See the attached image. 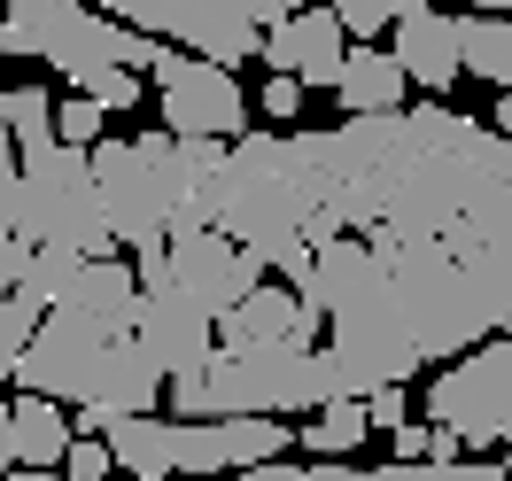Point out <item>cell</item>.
Listing matches in <instances>:
<instances>
[{
  "label": "cell",
  "mask_w": 512,
  "mask_h": 481,
  "mask_svg": "<svg viewBox=\"0 0 512 481\" xmlns=\"http://www.w3.org/2000/svg\"><path fill=\"white\" fill-rule=\"evenodd\" d=\"M55 474H63V481H109V474H117V458H109L101 435H70V450H63Z\"/></svg>",
  "instance_id": "4316f807"
},
{
  "label": "cell",
  "mask_w": 512,
  "mask_h": 481,
  "mask_svg": "<svg viewBox=\"0 0 512 481\" xmlns=\"http://www.w3.org/2000/svg\"><path fill=\"white\" fill-rule=\"evenodd\" d=\"M140 288H171L187 295L194 311H233L241 295L264 280V264H256V249H241L233 233H218V225H171L163 233V249H140Z\"/></svg>",
  "instance_id": "52a82bcc"
},
{
  "label": "cell",
  "mask_w": 512,
  "mask_h": 481,
  "mask_svg": "<svg viewBox=\"0 0 512 481\" xmlns=\"http://www.w3.org/2000/svg\"><path fill=\"white\" fill-rule=\"evenodd\" d=\"M396 16H404V0H334V24L350 39H381Z\"/></svg>",
  "instance_id": "d4e9b609"
},
{
  "label": "cell",
  "mask_w": 512,
  "mask_h": 481,
  "mask_svg": "<svg viewBox=\"0 0 512 481\" xmlns=\"http://www.w3.org/2000/svg\"><path fill=\"white\" fill-rule=\"evenodd\" d=\"M94 8L132 24V32L163 39V47H187V55H210V63H241V55H256V39L280 16H295L303 0H94Z\"/></svg>",
  "instance_id": "8992f818"
},
{
  "label": "cell",
  "mask_w": 512,
  "mask_h": 481,
  "mask_svg": "<svg viewBox=\"0 0 512 481\" xmlns=\"http://www.w3.org/2000/svg\"><path fill=\"white\" fill-rule=\"evenodd\" d=\"M357 404H365V427H404V419H412V396H404V381L373 388V396H357Z\"/></svg>",
  "instance_id": "f1b7e54d"
},
{
  "label": "cell",
  "mask_w": 512,
  "mask_h": 481,
  "mask_svg": "<svg viewBox=\"0 0 512 481\" xmlns=\"http://www.w3.org/2000/svg\"><path fill=\"white\" fill-rule=\"evenodd\" d=\"M101 101H86V94H70V101H55V140H70V148H94L101 140Z\"/></svg>",
  "instance_id": "484cf974"
},
{
  "label": "cell",
  "mask_w": 512,
  "mask_h": 481,
  "mask_svg": "<svg viewBox=\"0 0 512 481\" xmlns=\"http://www.w3.org/2000/svg\"><path fill=\"white\" fill-rule=\"evenodd\" d=\"M0 125L16 140V156L47 148V140H55V94H47V86H8V94H0Z\"/></svg>",
  "instance_id": "7402d4cb"
},
{
  "label": "cell",
  "mask_w": 512,
  "mask_h": 481,
  "mask_svg": "<svg viewBox=\"0 0 512 481\" xmlns=\"http://www.w3.org/2000/svg\"><path fill=\"white\" fill-rule=\"evenodd\" d=\"M70 94H86V101H101V109H140V70H117V63H86V70H70L63 78Z\"/></svg>",
  "instance_id": "603a6c76"
},
{
  "label": "cell",
  "mask_w": 512,
  "mask_h": 481,
  "mask_svg": "<svg viewBox=\"0 0 512 481\" xmlns=\"http://www.w3.org/2000/svg\"><path fill=\"white\" fill-rule=\"evenodd\" d=\"M427 443H435V427H419V419L388 427V458H404V466H419V458H427Z\"/></svg>",
  "instance_id": "f546056e"
},
{
  "label": "cell",
  "mask_w": 512,
  "mask_h": 481,
  "mask_svg": "<svg viewBox=\"0 0 512 481\" xmlns=\"http://www.w3.org/2000/svg\"><path fill=\"white\" fill-rule=\"evenodd\" d=\"M218 481H505V466L489 458H450V466H404V458H381V466H350V458H311V466H241V474H218Z\"/></svg>",
  "instance_id": "5bb4252c"
},
{
  "label": "cell",
  "mask_w": 512,
  "mask_h": 481,
  "mask_svg": "<svg viewBox=\"0 0 512 481\" xmlns=\"http://www.w3.org/2000/svg\"><path fill=\"white\" fill-rule=\"evenodd\" d=\"M16 388L32 396H55V404H78V435H101V419L117 412H156L163 404V365L132 334H109V326L78 319V311H39L32 342L16 357Z\"/></svg>",
  "instance_id": "7a4b0ae2"
},
{
  "label": "cell",
  "mask_w": 512,
  "mask_h": 481,
  "mask_svg": "<svg viewBox=\"0 0 512 481\" xmlns=\"http://www.w3.org/2000/svg\"><path fill=\"white\" fill-rule=\"evenodd\" d=\"M404 94H412V78H404V63L388 55L381 39H365V47H350V55H342L334 101H342L350 117H381V109H404Z\"/></svg>",
  "instance_id": "e0dca14e"
},
{
  "label": "cell",
  "mask_w": 512,
  "mask_h": 481,
  "mask_svg": "<svg viewBox=\"0 0 512 481\" xmlns=\"http://www.w3.org/2000/svg\"><path fill=\"white\" fill-rule=\"evenodd\" d=\"M94 202L109 218L117 249H163V233L187 218L194 171L210 156V140H171V132H132V140H94Z\"/></svg>",
  "instance_id": "277c9868"
},
{
  "label": "cell",
  "mask_w": 512,
  "mask_h": 481,
  "mask_svg": "<svg viewBox=\"0 0 512 481\" xmlns=\"http://www.w3.org/2000/svg\"><path fill=\"white\" fill-rule=\"evenodd\" d=\"M156 78V117L171 140H241L249 132V94L233 86V70L187 47H163Z\"/></svg>",
  "instance_id": "9c48e42d"
},
{
  "label": "cell",
  "mask_w": 512,
  "mask_h": 481,
  "mask_svg": "<svg viewBox=\"0 0 512 481\" xmlns=\"http://www.w3.org/2000/svg\"><path fill=\"white\" fill-rule=\"evenodd\" d=\"M8 225L24 241H47V249H78V257H109V218L94 202V156L70 148V140H47L32 156H16V202H8Z\"/></svg>",
  "instance_id": "5b68a950"
},
{
  "label": "cell",
  "mask_w": 512,
  "mask_h": 481,
  "mask_svg": "<svg viewBox=\"0 0 512 481\" xmlns=\"http://www.w3.org/2000/svg\"><path fill=\"white\" fill-rule=\"evenodd\" d=\"M8 427H16V466H32V474H55L63 466V450H70V419L55 396H16L8 404Z\"/></svg>",
  "instance_id": "d6986e66"
},
{
  "label": "cell",
  "mask_w": 512,
  "mask_h": 481,
  "mask_svg": "<svg viewBox=\"0 0 512 481\" xmlns=\"http://www.w3.org/2000/svg\"><path fill=\"white\" fill-rule=\"evenodd\" d=\"M295 450V427L280 419H256V412H233V419H179L171 435V474L187 481H218V474H241V466H272Z\"/></svg>",
  "instance_id": "30bf717a"
},
{
  "label": "cell",
  "mask_w": 512,
  "mask_h": 481,
  "mask_svg": "<svg viewBox=\"0 0 512 481\" xmlns=\"http://www.w3.org/2000/svg\"><path fill=\"white\" fill-rule=\"evenodd\" d=\"M256 109H264L272 125H288L295 109H303V78H288V70H272V78H264V94H256Z\"/></svg>",
  "instance_id": "83f0119b"
},
{
  "label": "cell",
  "mask_w": 512,
  "mask_h": 481,
  "mask_svg": "<svg viewBox=\"0 0 512 481\" xmlns=\"http://www.w3.org/2000/svg\"><path fill=\"white\" fill-rule=\"evenodd\" d=\"M0 481H63V474H32V466H16V474H0Z\"/></svg>",
  "instance_id": "836d02e7"
},
{
  "label": "cell",
  "mask_w": 512,
  "mask_h": 481,
  "mask_svg": "<svg viewBox=\"0 0 512 481\" xmlns=\"http://www.w3.org/2000/svg\"><path fill=\"white\" fill-rule=\"evenodd\" d=\"M256 55L272 70H288V78H303V94H311V86H334V78H342L350 32L334 24V8H295V16H280L272 32L256 39Z\"/></svg>",
  "instance_id": "7c38bea8"
},
{
  "label": "cell",
  "mask_w": 512,
  "mask_h": 481,
  "mask_svg": "<svg viewBox=\"0 0 512 481\" xmlns=\"http://www.w3.org/2000/svg\"><path fill=\"white\" fill-rule=\"evenodd\" d=\"M458 70H474L497 94H512V16H489V8L458 16Z\"/></svg>",
  "instance_id": "ffe728a7"
},
{
  "label": "cell",
  "mask_w": 512,
  "mask_h": 481,
  "mask_svg": "<svg viewBox=\"0 0 512 481\" xmlns=\"http://www.w3.org/2000/svg\"><path fill=\"white\" fill-rule=\"evenodd\" d=\"M0 474H16V427H8V404H0Z\"/></svg>",
  "instance_id": "1f68e13d"
},
{
  "label": "cell",
  "mask_w": 512,
  "mask_h": 481,
  "mask_svg": "<svg viewBox=\"0 0 512 481\" xmlns=\"http://www.w3.org/2000/svg\"><path fill=\"white\" fill-rule=\"evenodd\" d=\"M171 435H179V419H156V412L101 419V443L117 458V474H132V481H171Z\"/></svg>",
  "instance_id": "ac0fdd59"
},
{
  "label": "cell",
  "mask_w": 512,
  "mask_h": 481,
  "mask_svg": "<svg viewBox=\"0 0 512 481\" xmlns=\"http://www.w3.org/2000/svg\"><path fill=\"white\" fill-rule=\"evenodd\" d=\"M365 435H373V427H365V404H357V396H334V404H319V419H311L295 443L311 450V458H350Z\"/></svg>",
  "instance_id": "44dd1931"
},
{
  "label": "cell",
  "mask_w": 512,
  "mask_h": 481,
  "mask_svg": "<svg viewBox=\"0 0 512 481\" xmlns=\"http://www.w3.org/2000/svg\"><path fill=\"white\" fill-rule=\"evenodd\" d=\"M132 303H140L132 264H117V257H78V272H70V288H63V311L109 326V334H132Z\"/></svg>",
  "instance_id": "2e32d148"
},
{
  "label": "cell",
  "mask_w": 512,
  "mask_h": 481,
  "mask_svg": "<svg viewBox=\"0 0 512 481\" xmlns=\"http://www.w3.org/2000/svg\"><path fill=\"white\" fill-rule=\"evenodd\" d=\"M388 55L404 63L412 86H427V94L443 101L458 86V16L427 8V0H404V16L388 24Z\"/></svg>",
  "instance_id": "9a60e30c"
},
{
  "label": "cell",
  "mask_w": 512,
  "mask_h": 481,
  "mask_svg": "<svg viewBox=\"0 0 512 481\" xmlns=\"http://www.w3.org/2000/svg\"><path fill=\"white\" fill-rule=\"evenodd\" d=\"M505 481H512V466H505Z\"/></svg>",
  "instance_id": "e575fe53"
},
{
  "label": "cell",
  "mask_w": 512,
  "mask_h": 481,
  "mask_svg": "<svg viewBox=\"0 0 512 481\" xmlns=\"http://www.w3.org/2000/svg\"><path fill=\"white\" fill-rule=\"evenodd\" d=\"M489 132H505V140H512V94H497V117H489Z\"/></svg>",
  "instance_id": "d6a6232c"
},
{
  "label": "cell",
  "mask_w": 512,
  "mask_h": 481,
  "mask_svg": "<svg viewBox=\"0 0 512 481\" xmlns=\"http://www.w3.org/2000/svg\"><path fill=\"white\" fill-rule=\"evenodd\" d=\"M8 202H16V140L0 125V225H8Z\"/></svg>",
  "instance_id": "4dcf8cb0"
},
{
  "label": "cell",
  "mask_w": 512,
  "mask_h": 481,
  "mask_svg": "<svg viewBox=\"0 0 512 481\" xmlns=\"http://www.w3.org/2000/svg\"><path fill=\"white\" fill-rule=\"evenodd\" d=\"M39 326V303H24L16 288H0V381L16 373V357H24V342H32Z\"/></svg>",
  "instance_id": "cb8c5ba5"
},
{
  "label": "cell",
  "mask_w": 512,
  "mask_h": 481,
  "mask_svg": "<svg viewBox=\"0 0 512 481\" xmlns=\"http://www.w3.org/2000/svg\"><path fill=\"white\" fill-rule=\"evenodd\" d=\"M132 342L163 365V381H179V373H202V365L218 357V319L194 311L187 295H171V288H140V303H132Z\"/></svg>",
  "instance_id": "8fae6325"
},
{
  "label": "cell",
  "mask_w": 512,
  "mask_h": 481,
  "mask_svg": "<svg viewBox=\"0 0 512 481\" xmlns=\"http://www.w3.org/2000/svg\"><path fill=\"white\" fill-rule=\"evenodd\" d=\"M319 319L303 311L288 280H256L233 311H218V350H280V342H311Z\"/></svg>",
  "instance_id": "4fadbf2b"
},
{
  "label": "cell",
  "mask_w": 512,
  "mask_h": 481,
  "mask_svg": "<svg viewBox=\"0 0 512 481\" xmlns=\"http://www.w3.org/2000/svg\"><path fill=\"white\" fill-rule=\"evenodd\" d=\"M179 419H280V412H319L334 396H350V373L326 342H280V350H218L202 373L163 381Z\"/></svg>",
  "instance_id": "3957f363"
},
{
  "label": "cell",
  "mask_w": 512,
  "mask_h": 481,
  "mask_svg": "<svg viewBox=\"0 0 512 481\" xmlns=\"http://www.w3.org/2000/svg\"><path fill=\"white\" fill-rule=\"evenodd\" d=\"M427 419L466 450H512V334L443 357V373L427 381Z\"/></svg>",
  "instance_id": "ba28073f"
},
{
  "label": "cell",
  "mask_w": 512,
  "mask_h": 481,
  "mask_svg": "<svg viewBox=\"0 0 512 481\" xmlns=\"http://www.w3.org/2000/svg\"><path fill=\"white\" fill-rule=\"evenodd\" d=\"M179 225L233 233L272 280H295L326 233H350L365 264L326 311L350 396L512 334V140L450 101L326 132H241L194 171Z\"/></svg>",
  "instance_id": "6da1fadb"
}]
</instances>
